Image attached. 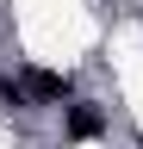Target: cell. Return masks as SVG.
<instances>
[{
	"mask_svg": "<svg viewBox=\"0 0 143 149\" xmlns=\"http://www.w3.org/2000/svg\"><path fill=\"white\" fill-rule=\"evenodd\" d=\"M68 137H100V112L93 106H75L68 112Z\"/></svg>",
	"mask_w": 143,
	"mask_h": 149,
	"instance_id": "1",
	"label": "cell"
}]
</instances>
